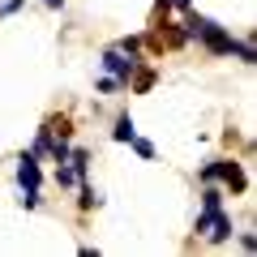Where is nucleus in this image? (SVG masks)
<instances>
[{"label":"nucleus","instance_id":"f257e3e1","mask_svg":"<svg viewBox=\"0 0 257 257\" xmlns=\"http://www.w3.org/2000/svg\"><path fill=\"white\" fill-rule=\"evenodd\" d=\"M197 231H206L210 240H227L231 236V219L223 210H202L197 214Z\"/></svg>","mask_w":257,"mask_h":257},{"label":"nucleus","instance_id":"f03ea898","mask_svg":"<svg viewBox=\"0 0 257 257\" xmlns=\"http://www.w3.org/2000/svg\"><path fill=\"white\" fill-rule=\"evenodd\" d=\"M202 176H206V180H214V176H219V180H227V184H231V193H244V184H248V180H244V172H240L236 163H210Z\"/></svg>","mask_w":257,"mask_h":257},{"label":"nucleus","instance_id":"7ed1b4c3","mask_svg":"<svg viewBox=\"0 0 257 257\" xmlns=\"http://www.w3.org/2000/svg\"><path fill=\"white\" fill-rule=\"evenodd\" d=\"M103 64L111 69V77H116V82H128V77H133V60H124L120 52H107V56H103Z\"/></svg>","mask_w":257,"mask_h":257},{"label":"nucleus","instance_id":"20e7f679","mask_svg":"<svg viewBox=\"0 0 257 257\" xmlns=\"http://www.w3.org/2000/svg\"><path fill=\"white\" fill-rule=\"evenodd\" d=\"M18 180H22V189H39V163H35V155H22Z\"/></svg>","mask_w":257,"mask_h":257},{"label":"nucleus","instance_id":"39448f33","mask_svg":"<svg viewBox=\"0 0 257 257\" xmlns=\"http://www.w3.org/2000/svg\"><path fill=\"white\" fill-rule=\"evenodd\" d=\"M116 142H133V120H128V116L116 120Z\"/></svg>","mask_w":257,"mask_h":257},{"label":"nucleus","instance_id":"423d86ee","mask_svg":"<svg viewBox=\"0 0 257 257\" xmlns=\"http://www.w3.org/2000/svg\"><path fill=\"white\" fill-rule=\"evenodd\" d=\"M202 210H223V193L219 189H206V206Z\"/></svg>","mask_w":257,"mask_h":257},{"label":"nucleus","instance_id":"0eeeda50","mask_svg":"<svg viewBox=\"0 0 257 257\" xmlns=\"http://www.w3.org/2000/svg\"><path fill=\"white\" fill-rule=\"evenodd\" d=\"M56 180H60V184H73L77 172H73V167H60V172H56Z\"/></svg>","mask_w":257,"mask_h":257},{"label":"nucleus","instance_id":"6e6552de","mask_svg":"<svg viewBox=\"0 0 257 257\" xmlns=\"http://www.w3.org/2000/svg\"><path fill=\"white\" fill-rule=\"evenodd\" d=\"M133 150H138L142 159H150V155H155V146H150V142H138V138H133Z\"/></svg>","mask_w":257,"mask_h":257},{"label":"nucleus","instance_id":"1a4fd4ad","mask_svg":"<svg viewBox=\"0 0 257 257\" xmlns=\"http://www.w3.org/2000/svg\"><path fill=\"white\" fill-rule=\"evenodd\" d=\"M43 5H47V9H60V5H64V0H43Z\"/></svg>","mask_w":257,"mask_h":257}]
</instances>
